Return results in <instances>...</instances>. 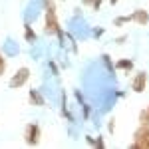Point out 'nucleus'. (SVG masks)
<instances>
[{
	"label": "nucleus",
	"instance_id": "obj_12",
	"mask_svg": "<svg viewBox=\"0 0 149 149\" xmlns=\"http://www.w3.org/2000/svg\"><path fill=\"white\" fill-rule=\"evenodd\" d=\"M4 50H6V52H8L10 56H14V54H18V46H14V44H12L10 40L6 42V46H4Z\"/></svg>",
	"mask_w": 149,
	"mask_h": 149
},
{
	"label": "nucleus",
	"instance_id": "obj_20",
	"mask_svg": "<svg viewBox=\"0 0 149 149\" xmlns=\"http://www.w3.org/2000/svg\"><path fill=\"white\" fill-rule=\"evenodd\" d=\"M147 111H149V107H147Z\"/></svg>",
	"mask_w": 149,
	"mask_h": 149
},
{
	"label": "nucleus",
	"instance_id": "obj_17",
	"mask_svg": "<svg viewBox=\"0 0 149 149\" xmlns=\"http://www.w3.org/2000/svg\"><path fill=\"white\" fill-rule=\"evenodd\" d=\"M102 34H103L102 28H100V30H93V36H102Z\"/></svg>",
	"mask_w": 149,
	"mask_h": 149
},
{
	"label": "nucleus",
	"instance_id": "obj_16",
	"mask_svg": "<svg viewBox=\"0 0 149 149\" xmlns=\"http://www.w3.org/2000/svg\"><path fill=\"white\" fill-rule=\"evenodd\" d=\"M50 68H52V72L58 76V68H56V64H54V62H50Z\"/></svg>",
	"mask_w": 149,
	"mask_h": 149
},
{
	"label": "nucleus",
	"instance_id": "obj_1",
	"mask_svg": "<svg viewBox=\"0 0 149 149\" xmlns=\"http://www.w3.org/2000/svg\"><path fill=\"white\" fill-rule=\"evenodd\" d=\"M28 80H30V68L22 66V68L16 70V74L10 78L8 86H10V90H20V88H24L28 84Z\"/></svg>",
	"mask_w": 149,
	"mask_h": 149
},
{
	"label": "nucleus",
	"instance_id": "obj_14",
	"mask_svg": "<svg viewBox=\"0 0 149 149\" xmlns=\"http://www.w3.org/2000/svg\"><path fill=\"white\" fill-rule=\"evenodd\" d=\"M100 6H102V0H93V2H92V8H93V10H100Z\"/></svg>",
	"mask_w": 149,
	"mask_h": 149
},
{
	"label": "nucleus",
	"instance_id": "obj_18",
	"mask_svg": "<svg viewBox=\"0 0 149 149\" xmlns=\"http://www.w3.org/2000/svg\"><path fill=\"white\" fill-rule=\"evenodd\" d=\"M92 2L93 0H84V6H92Z\"/></svg>",
	"mask_w": 149,
	"mask_h": 149
},
{
	"label": "nucleus",
	"instance_id": "obj_3",
	"mask_svg": "<svg viewBox=\"0 0 149 149\" xmlns=\"http://www.w3.org/2000/svg\"><path fill=\"white\" fill-rule=\"evenodd\" d=\"M60 30V22H58V14L56 10H46V20H44V34L54 36Z\"/></svg>",
	"mask_w": 149,
	"mask_h": 149
},
{
	"label": "nucleus",
	"instance_id": "obj_11",
	"mask_svg": "<svg viewBox=\"0 0 149 149\" xmlns=\"http://www.w3.org/2000/svg\"><path fill=\"white\" fill-rule=\"evenodd\" d=\"M139 121H141V125H149V111L147 109L139 111Z\"/></svg>",
	"mask_w": 149,
	"mask_h": 149
},
{
	"label": "nucleus",
	"instance_id": "obj_2",
	"mask_svg": "<svg viewBox=\"0 0 149 149\" xmlns=\"http://www.w3.org/2000/svg\"><path fill=\"white\" fill-rule=\"evenodd\" d=\"M131 149H149V125H141L133 133Z\"/></svg>",
	"mask_w": 149,
	"mask_h": 149
},
{
	"label": "nucleus",
	"instance_id": "obj_8",
	"mask_svg": "<svg viewBox=\"0 0 149 149\" xmlns=\"http://www.w3.org/2000/svg\"><path fill=\"white\" fill-rule=\"evenodd\" d=\"M24 38H26V42H28V44H34V42H36V32L32 30V26H30V24H26V26H24Z\"/></svg>",
	"mask_w": 149,
	"mask_h": 149
},
{
	"label": "nucleus",
	"instance_id": "obj_6",
	"mask_svg": "<svg viewBox=\"0 0 149 149\" xmlns=\"http://www.w3.org/2000/svg\"><path fill=\"white\" fill-rule=\"evenodd\" d=\"M131 22L139 24V26H147L149 24V14L147 10H135L131 14Z\"/></svg>",
	"mask_w": 149,
	"mask_h": 149
},
{
	"label": "nucleus",
	"instance_id": "obj_15",
	"mask_svg": "<svg viewBox=\"0 0 149 149\" xmlns=\"http://www.w3.org/2000/svg\"><path fill=\"white\" fill-rule=\"evenodd\" d=\"M107 129H109V131H111V133H113V129H115V123H113V119H111V121H109V123H107Z\"/></svg>",
	"mask_w": 149,
	"mask_h": 149
},
{
	"label": "nucleus",
	"instance_id": "obj_5",
	"mask_svg": "<svg viewBox=\"0 0 149 149\" xmlns=\"http://www.w3.org/2000/svg\"><path fill=\"white\" fill-rule=\"evenodd\" d=\"M145 88H147V74L145 72H137L133 76V80H131V90L135 93H143Z\"/></svg>",
	"mask_w": 149,
	"mask_h": 149
},
{
	"label": "nucleus",
	"instance_id": "obj_13",
	"mask_svg": "<svg viewBox=\"0 0 149 149\" xmlns=\"http://www.w3.org/2000/svg\"><path fill=\"white\" fill-rule=\"evenodd\" d=\"M4 70H6V60H4V54L0 52V76L4 74Z\"/></svg>",
	"mask_w": 149,
	"mask_h": 149
},
{
	"label": "nucleus",
	"instance_id": "obj_7",
	"mask_svg": "<svg viewBox=\"0 0 149 149\" xmlns=\"http://www.w3.org/2000/svg\"><path fill=\"white\" fill-rule=\"evenodd\" d=\"M28 100H30V103H32V105H36V107H42V105H46V100H44V95L38 92V90H30V93H28Z\"/></svg>",
	"mask_w": 149,
	"mask_h": 149
},
{
	"label": "nucleus",
	"instance_id": "obj_9",
	"mask_svg": "<svg viewBox=\"0 0 149 149\" xmlns=\"http://www.w3.org/2000/svg\"><path fill=\"white\" fill-rule=\"evenodd\" d=\"M115 68H117V70H125V72H129V70H133V60H119V62L115 64Z\"/></svg>",
	"mask_w": 149,
	"mask_h": 149
},
{
	"label": "nucleus",
	"instance_id": "obj_10",
	"mask_svg": "<svg viewBox=\"0 0 149 149\" xmlns=\"http://www.w3.org/2000/svg\"><path fill=\"white\" fill-rule=\"evenodd\" d=\"M131 22V14L129 16H117L113 20V26H117V28H121V26H125V24Z\"/></svg>",
	"mask_w": 149,
	"mask_h": 149
},
{
	"label": "nucleus",
	"instance_id": "obj_4",
	"mask_svg": "<svg viewBox=\"0 0 149 149\" xmlns=\"http://www.w3.org/2000/svg\"><path fill=\"white\" fill-rule=\"evenodd\" d=\"M24 141L28 145H38L40 141V125L38 123H28L24 129Z\"/></svg>",
	"mask_w": 149,
	"mask_h": 149
},
{
	"label": "nucleus",
	"instance_id": "obj_19",
	"mask_svg": "<svg viewBox=\"0 0 149 149\" xmlns=\"http://www.w3.org/2000/svg\"><path fill=\"white\" fill-rule=\"evenodd\" d=\"M117 2H119V0H109V4H111V6H115Z\"/></svg>",
	"mask_w": 149,
	"mask_h": 149
}]
</instances>
